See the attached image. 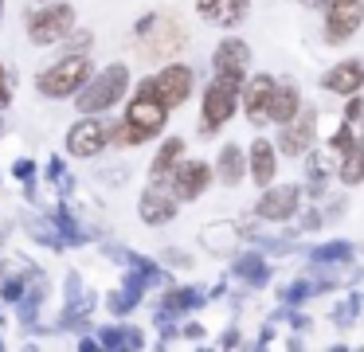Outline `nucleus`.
<instances>
[{
  "mask_svg": "<svg viewBox=\"0 0 364 352\" xmlns=\"http://www.w3.org/2000/svg\"><path fill=\"white\" fill-rule=\"evenodd\" d=\"M301 203V192L294 184H286V188H270L267 196L259 200V215L262 219H286L294 208Z\"/></svg>",
  "mask_w": 364,
  "mask_h": 352,
  "instance_id": "4468645a",
  "label": "nucleus"
},
{
  "mask_svg": "<svg viewBox=\"0 0 364 352\" xmlns=\"http://www.w3.org/2000/svg\"><path fill=\"white\" fill-rule=\"evenodd\" d=\"M0 12H4V0H0Z\"/></svg>",
  "mask_w": 364,
  "mask_h": 352,
  "instance_id": "a878e982",
  "label": "nucleus"
},
{
  "mask_svg": "<svg viewBox=\"0 0 364 352\" xmlns=\"http://www.w3.org/2000/svg\"><path fill=\"white\" fill-rule=\"evenodd\" d=\"M239 176H243V153H239L235 145H223V153H220V180H223V184H239Z\"/></svg>",
  "mask_w": 364,
  "mask_h": 352,
  "instance_id": "412c9836",
  "label": "nucleus"
},
{
  "mask_svg": "<svg viewBox=\"0 0 364 352\" xmlns=\"http://www.w3.org/2000/svg\"><path fill=\"white\" fill-rule=\"evenodd\" d=\"M129 86V70L122 67V63H114V67H106L102 75L95 78V82L87 86V90L79 94V110L82 114H98V110H110L114 102L126 94Z\"/></svg>",
  "mask_w": 364,
  "mask_h": 352,
  "instance_id": "7ed1b4c3",
  "label": "nucleus"
},
{
  "mask_svg": "<svg viewBox=\"0 0 364 352\" xmlns=\"http://www.w3.org/2000/svg\"><path fill=\"white\" fill-rule=\"evenodd\" d=\"M137 31H141L145 59H165V55H176L184 47V39H188L181 23L168 20V16H149Z\"/></svg>",
  "mask_w": 364,
  "mask_h": 352,
  "instance_id": "20e7f679",
  "label": "nucleus"
},
{
  "mask_svg": "<svg viewBox=\"0 0 364 352\" xmlns=\"http://www.w3.org/2000/svg\"><path fill=\"white\" fill-rule=\"evenodd\" d=\"M176 215V203H173V196H165L161 188H149V192L141 196V219L145 223H168V219Z\"/></svg>",
  "mask_w": 364,
  "mask_h": 352,
  "instance_id": "f3484780",
  "label": "nucleus"
},
{
  "mask_svg": "<svg viewBox=\"0 0 364 352\" xmlns=\"http://www.w3.org/2000/svg\"><path fill=\"white\" fill-rule=\"evenodd\" d=\"M345 122L353 125L356 141L364 145V106H360V102H348V110H345Z\"/></svg>",
  "mask_w": 364,
  "mask_h": 352,
  "instance_id": "5701e85b",
  "label": "nucleus"
},
{
  "mask_svg": "<svg viewBox=\"0 0 364 352\" xmlns=\"http://www.w3.org/2000/svg\"><path fill=\"white\" fill-rule=\"evenodd\" d=\"M106 125L95 122V117H82L79 125H71V133H67V153L71 156H98L106 149Z\"/></svg>",
  "mask_w": 364,
  "mask_h": 352,
  "instance_id": "1a4fd4ad",
  "label": "nucleus"
},
{
  "mask_svg": "<svg viewBox=\"0 0 364 352\" xmlns=\"http://www.w3.org/2000/svg\"><path fill=\"white\" fill-rule=\"evenodd\" d=\"M251 176H255V184H262V188L274 180V149H270L267 141H255L251 145Z\"/></svg>",
  "mask_w": 364,
  "mask_h": 352,
  "instance_id": "a211bd4d",
  "label": "nucleus"
},
{
  "mask_svg": "<svg viewBox=\"0 0 364 352\" xmlns=\"http://www.w3.org/2000/svg\"><path fill=\"white\" fill-rule=\"evenodd\" d=\"M364 20V4L360 0H325V39L341 43L348 39Z\"/></svg>",
  "mask_w": 364,
  "mask_h": 352,
  "instance_id": "6e6552de",
  "label": "nucleus"
},
{
  "mask_svg": "<svg viewBox=\"0 0 364 352\" xmlns=\"http://www.w3.org/2000/svg\"><path fill=\"white\" fill-rule=\"evenodd\" d=\"M181 156H184V141H176V137L165 141V145H161V153L153 156V180L161 184V180L173 176V169H176V161H181Z\"/></svg>",
  "mask_w": 364,
  "mask_h": 352,
  "instance_id": "6ab92c4d",
  "label": "nucleus"
},
{
  "mask_svg": "<svg viewBox=\"0 0 364 352\" xmlns=\"http://www.w3.org/2000/svg\"><path fill=\"white\" fill-rule=\"evenodd\" d=\"M360 82H364V67H360V63H337V67L321 78V86H325V90H333V94H356V90H360Z\"/></svg>",
  "mask_w": 364,
  "mask_h": 352,
  "instance_id": "dca6fc26",
  "label": "nucleus"
},
{
  "mask_svg": "<svg viewBox=\"0 0 364 352\" xmlns=\"http://www.w3.org/2000/svg\"><path fill=\"white\" fill-rule=\"evenodd\" d=\"M90 78V59L87 55H67L63 63H55V67H48L40 75V90L48 94V98H67V94L82 90Z\"/></svg>",
  "mask_w": 364,
  "mask_h": 352,
  "instance_id": "f03ea898",
  "label": "nucleus"
},
{
  "mask_svg": "<svg viewBox=\"0 0 364 352\" xmlns=\"http://www.w3.org/2000/svg\"><path fill=\"white\" fill-rule=\"evenodd\" d=\"M247 59H251V51H247L243 39H223L220 47H215L212 55V67L220 78H231V82H243V70H247Z\"/></svg>",
  "mask_w": 364,
  "mask_h": 352,
  "instance_id": "9b49d317",
  "label": "nucleus"
},
{
  "mask_svg": "<svg viewBox=\"0 0 364 352\" xmlns=\"http://www.w3.org/2000/svg\"><path fill=\"white\" fill-rule=\"evenodd\" d=\"M314 125H317L314 110H301L298 122L290 117V122H286V129H282V153H290V156L306 153V149L314 145Z\"/></svg>",
  "mask_w": 364,
  "mask_h": 352,
  "instance_id": "f8f14e48",
  "label": "nucleus"
},
{
  "mask_svg": "<svg viewBox=\"0 0 364 352\" xmlns=\"http://www.w3.org/2000/svg\"><path fill=\"white\" fill-rule=\"evenodd\" d=\"M341 180L345 184H360L364 180V145L345 149V164H341Z\"/></svg>",
  "mask_w": 364,
  "mask_h": 352,
  "instance_id": "4be33fe9",
  "label": "nucleus"
},
{
  "mask_svg": "<svg viewBox=\"0 0 364 352\" xmlns=\"http://www.w3.org/2000/svg\"><path fill=\"white\" fill-rule=\"evenodd\" d=\"M165 117H168V106H161L153 94H137L134 106L126 110V122L114 129V137H118V145H141V141H149L153 133L165 129Z\"/></svg>",
  "mask_w": 364,
  "mask_h": 352,
  "instance_id": "f257e3e1",
  "label": "nucleus"
},
{
  "mask_svg": "<svg viewBox=\"0 0 364 352\" xmlns=\"http://www.w3.org/2000/svg\"><path fill=\"white\" fill-rule=\"evenodd\" d=\"M235 94H239V82L215 75V82L208 86V94H204V117H200V125H204V129H220V125L235 114Z\"/></svg>",
  "mask_w": 364,
  "mask_h": 352,
  "instance_id": "0eeeda50",
  "label": "nucleus"
},
{
  "mask_svg": "<svg viewBox=\"0 0 364 352\" xmlns=\"http://www.w3.org/2000/svg\"><path fill=\"white\" fill-rule=\"evenodd\" d=\"M145 94H153V98L161 102V106H181L184 98L192 94V70L188 67H165L157 78H149V82L141 86Z\"/></svg>",
  "mask_w": 364,
  "mask_h": 352,
  "instance_id": "423d86ee",
  "label": "nucleus"
},
{
  "mask_svg": "<svg viewBox=\"0 0 364 352\" xmlns=\"http://www.w3.org/2000/svg\"><path fill=\"white\" fill-rule=\"evenodd\" d=\"M208 184H212V169L204 161H184L173 169V196L176 200H196Z\"/></svg>",
  "mask_w": 364,
  "mask_h": 352,
  "instance_id": "9d476101",
  "label": "nucleus"
},
{
  "mask_svg": "<svg viewBox=\"0 0 364 352\" xmlns=\"http://www.w3.org/2000/svg\"><path fill=\"white\" fill-rule=\"evenodd\" d=\"M247 8H251V0H200L196 12L204 16L208 23H223V28H231V23H239L247 16Z\"/></svg>",
  "mask_w": 364,
  "mask_h": 352,
  "instance_id": "ddd939ff",
  "label": "nucleus"
},
{
  "mask_svg": "<svg viewBox=\"0 0 364 352\" xmlns=\"http://www.w3.org/2000/svg\"><path fill=\"white\" fill-rule=\"evenodd\" d=\"M16 176H24V180H28V176H32V164H28V161H20V164H16Z\"/></svg>",
  "mask_w": 364,
  "mask_h": 352,
  "instance_id": "393cba45",
  "label": "nucleus"
},
{
  "mask_svg": "<svg viewBox=\"0 0 364 352\" xmlns=\"http://www.w3.org/2000/svg\"><path fill=\"white\" fill-rule=\"evenodd\" d=\"M294 114H298V90H294V86H274V98H270V117L286 125Z\"/></svg>",
  "mask_w": 364,
  "mask_h": 352,
  "instance_id": "aec40b11",
  "label": "nucleus"
},
{
  "mask_svg": "<svg viewBox=\"0 0 364 352\" xmlns=\"http://www.w3.org/2000/svg\"><path fill=\"white\" fill-rule=\"evenodd\" d=\"M270 98H274V78L259 75V78H251V82H247L243 106H247V114H251V122L270 117Z\"/></svg>",
  "mask_w": 364,
  "mask_h": 352,
  "instance_id": "2eb2a0df",
  "label": "nucleus"
},
{
  "mask_svg": "<svg viewBox=\"0 0 364 352\" xmlns=\"http://www.w3.org/2000/svg\"><path fill=\"white\" fill-rule=\"evenodd\" d=\"M12 102V86H9V75H4V67H0V106H9Z\"/></svg>",
  "mask_w": 364,
  "mask_h": 352,
  "instance_id": "b1692460",
  "label": "nucleus"
},
{
  "mask_svg": "<svg viewBox=\"0 0 364 352\" xmlns=\"http://www.w3.org/2000/svg\"><path fill=\"white\" fill-rule=\"evenodd\" d=\"M75 23V8L71 4H48L40 8V12L28 16V36L36 39V43H55V39H63L67 31H71Z\"/></svg>",
  "mask_w": 364,
  "mask_h": 352,
  "instance_id": "39448f33",
  "label": "nucleus"
}]
</instances>
